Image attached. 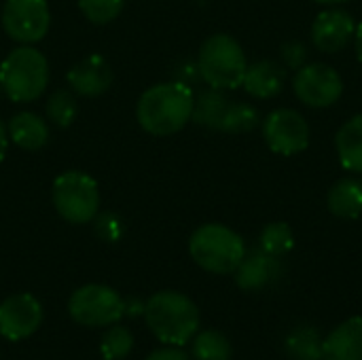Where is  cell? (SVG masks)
<instances>
[{"instance_id":"6da1fadb","label":"cell","mask_w":362,"mask_h":360,"mask_svg":"<svg viewBox=\"0 0 362 360\" xmlns=\"http://www.w3.org/2000/svg\"><path fill=\"white\" fill-rule=\"evenodd\" d=\"M193 102L195 95L187 83H159L140 95L136 117L146 134L172 136L191 121Z\"/></svg>"},{"instance_id":"7a4b0ae2","label":"cell","mask_w":362,"mask_h":360,"mask_svg":"<svg viewBox=\"0 0 362 360\" xmlns=\"http://www.w3.org/2000/svg\"><path fill=\"white\" fill-rule=\"evenodd\" d=\"M144 320L165 346H185L199 331V310L182 293L161 291L144 303Z\"/></svg>"},{"instance_id":"3957f363","label":"cell","mask_w":362,"mask_h":360,"mask_svg":"<svg viewBox=\"0 0 362 360\" xmlns=\"http://www.w3.org/2000/svg\"><path fill=\"white\" fill-rule=\"evenodd\" d=\"M49 85V62L32 45L13 49L0 64V89L11 102H34Z\"/></svg>"},{"instance_id":"277c9868","label":"cell","mask_w":362,"mask_h":360,"mask_svg":"<svg viewBox=\"0 0 362 360\" xmlns=\"http://www.w3.org/2000/svg\"><path fill=\"white\" fill-rule=\"evenodd\" d=\"M189 252L193 261L216 276H227L238 269L246 255L244 240L221 223H208L193 231L189 240Z\"/></svg>"},{"instance_id":"5b68a950","label":"cell","mask_w":362,"mask_h":360,"mask_svg":"<svg viewBox=\"0 0 362 360\" xmlns=\"http://www.w3.org/2000/svg\"><path fill=\"white\" fill-rule=\"evenodd\" d=\"M248 62L242 45L229 34H212L204 40L197 55V70L204 83L212 89L242 87Z\"/></svg>"},{"instance_id":"8992f818","label":"cell","mask_w":362,"mask_h":360,"mask_svg":"<svg viewBox=\"0 0 362 360\" xmlns=\"http://www.w3.org/2000/svg\"><path fill=\"white\" fill-rule=\"evenodd\" d=\"M51 199L57 214L70 225L91 223L100 212V189L98 182L78 170L64 172L55 178Z\"/></svg>"},{"instance_id":"52a82bcc","label":"cell","mask_w":362,"mask_h":360,"mask_svg":"<svg viewBox=\"0 0 362 360\" xmlns=\"http://www.w3.org/2000/svg\"><path fill=\"white\" fill-rule=\"evenodd\" d=\"M68 314L83 327H110L125 314L121 295L104 284H85L68 301Z\"/></svg>"},{"instance_id":"ba28073f","label":"cell","mask_w":362,"mask_h":360,"mask_svg":"<svg viewBox=\"0 0 362 360\" xmlns=\"http://www.w3.org/2000/svg\"><path fill=\"white\" fill-rule=\"evenodd\" d=\"M293 91L297 100L310 108H329L344 93V79L329 64H303L299 70H295Z\"/></svg>"},{"instance_id":"9c48e42d","label":"cell","mask_w":362,"mask_h":360,"mask_svg":"<svg viewBox=\"0 0 362 360\" xmlns=\"http://www.w3.org/2000/svg\"><path fill=\"white\" fill-rule=\"evenodd\" d=\"M2 28L21 45L42 40L51 28V11L47 0H6L2 6Z\"/></svg>"},{"instance_id":"30bf717a","label":"cell","mask_w":362,"mask_h":360,"mask_svg":"<svg viewBox=\"0 0 362 360\" xmlns=\"http://www.w3.org/2000/svg\"><path fill=\"white\" fill-rule=\"evenodd\" d=\"M263 138L274 153L291 157L310 146V125L295 108H278L265 117Z\"/></svg>"},{"instance_id":"8fae6325","label":"cell","mask_w":362,"mask_h":360,"mask_svg":"<svg viewBox=\"0 0 362 360\" xmlns=\"http://www.w3.org/2000/svg\"><path fill=\"white\" fill-rule=\"evenodd\" d=\"M42 323V306L28 293L13 295L0 303V335L8 342L30 337Z\"/></svg>"},{"instance_id":"7c38bea8","label":"cell","mask_w":362,"mask_h":360,"mask_svg":"<svg viewBox=\"0 0 362 360\" xmlns=\"http://www.w3.org/2000/svg\"><path fill=\"white\" fill-rule=\"evenodd\" d=\"M354 17L344 8H327L312 23V42L322 53H339L354 40Z\"/></svg>"},{"instance_id":"4fadbf2b","label":"cell","mask_w":362,"mask_h":360,"mask_svg":"<svg viewBox=\"0 0 362 360\" xmlns=\"http://www.w3.org/2000/svg\"><path fill=\"white\" fill-rule=\"evenodd\" d=\"M68 85L74 93L85 98H98L112 85V68L102 55H87L68 72Z\"/></svg>"},{"instance_id":"5bb4252c","label":"cell","mask_w":362,"mask_h":360,"mask_svg":"<svg viewBox=\"0 0 362 360\" xmlns=\"http://www.w3.org/2000/svg\"><path fill=\"white\" fill-rule=\"evenodd\" d=\"M233 274H235V282L242 291L255 293V291H263L265 286L274 284L282 276V263H280V259L269 257L259 248L255 252H246Z\"/></svg>"},{"instance_id":"9a60e30c","label":"cell","mask_w":362,"mask_h":360,"mask_svg":"<svg viewBox=\"0 0 362 360\" xmlns=\"http://www.w3.org/2000/svg\"><path fill=\"white\" fill-rule=\"evenodd\" d=\"M286 83V68L274 59H261L255 64H248L242 87L246 93L259 100H269L276 98Z\"/></svg>"},{"instance_id":"2e32d148","label":"cell","mask_w":362,"mask_h":360,"mask_svg":"<svg viewBox=\"0 0 362 360\" xmlns=\"http://www.w3.org/2000/svg\"><path fill=\"white\" fill-rule=\"evenodd\" d=\"M322 360H362L361 316L344 320L325 337Z\"/></svg>"},{"instance_id":"e0dca14e","label":"cell","mask_w":362,"mask_h":360,"mask_svg":"<svg viewBox=\"0 0 362 360\" xmlns=\"http://www.w3.org/2000/svg\"><path fill=\"white\" fill-rule=\"evenodd\" d=\"M327 208L333 216L344 221H356L362 214V180L346 176L337 180L327 195Z\"/></svg>"},{"instance_id":"ac0fdd59","label":"cell","mask_w":362,"mask_h":360,"mask_svg":"<svg viewBox=\"0 0 362 360\" xmlns=\"http://www.w3.org/2000/svg\"><path fill=\"white\" fill-rule=\"evenodd\" d=\"M8 138L23 151H38L49 142V123L34 112H17L8 121Z\"/></svg>"},{"instance_id":"d6986e66","label":"cell","mask_w":362,"mask_h":360,"mask_svg":"<svg viewBox=\"0 0 362 360\" xmlns=\"http://www.w3.org/2000/svg\"><path fill=\"white\" fill-rule=\"evenodd\" d=\"M335 149L341 166L348 172L362 176V112L348 119L337 136H335Z\"/></svg>"},{"instance_id":"ffe728a7","label":"cell","mask_w":362,"mask_h":360,"mask_svg":"<svg viewBox=\"0 0 362 360\" xmlns=\"http://www.w3.org/2000/svg\"><path fill=\"white\" fill-rule=\"evenodd\" d=\"M322 346L325 337L310 325L295 327L284 342L286 356L291 360H322Z\"/></svg>"},{"instance_id":"44dd1931","label":"cell","mask_w":362,"mask_h":360,"mask_svg":"<svg viewBox=\"0 0 362 360\" xmlns=\"http://www.w3.org/2000/svg\"><path fill=\"white\" fill-rule=\"evenodd\" d=\"M227 106H229L227 95L221 89H212L210 87V89L202 91L195 98L191 121H195L197 125L208 127V129H221V123H223Z\"/></svg>"},{"instance_id":"7402d4cb","label":"cell","mask_w":362,"mask_h":360,"mask_svg":"<svg viewBox=\"0 0 362 360\" xmlns=\"http://www.w3.org/2000/svg\"><path fill=\"white\" fill-rule=\"evenodd\" d=\"M193 359L195 360H231L233 356V348L231 342L214 329L208 331H197L193 337V346H191Z\"/></svg>"},{"instance_id":"603a6c76","label":"cell","mask_w":362,"mask_h":360,"mask_svg":"<svg viewBox=\"0 0 362 360\" xmlns=\"http://www.w3.org/2000/svg\"><path fill=\"white\" fill-rule=\"evenodd\" d=\"M259 248L276 259L286 257L295 248V233L288 223H269L259 238Z\"/></svg>"},{"instance_id":"cb8c5ba5","label":"cell","mask_w":362,"mask_h":360,"mask_svg":"<svg viewBox=\"0 0 362 360\" xmlns=\"http://www.w3.org/2000/svg\"><path fill=\"white\" fill-rule=\"evenodd\" d=\"M47 119L57 127H68L78 115V104L72 89H57L49 95L45 104Z\"/></svg>"},{"instance_id":"d4e9b609","label":"cell","mask_w":362,"mask_h":360,"mask_svg":"<svg viewBox=\"0 0 362 360\" xmlns=\"http://www.w3.org/2000/svg\"><path fill=\"white\" fill-rule=\"evenodd\" d=\"M261 123V115L252 104L246 102H229L223 123H221V132H229V134H244L255 129Z\"/></svg>"},{"instance_id":"484cf974","label":"cell","mask_w":362,"mask_h":360,"mask_svg":"<svg viewBox=\"0 0 362 360\" xmlns=\"http://www.w3.org/2000/svg\"><path fill=\"white\" fill-rule=\"evenodd\" d=\"M134 348V335L125 327H112L104 333L100 350L106 360H123Z\"/></svg>"},{"instance_id":"4316f807","label":"cell","mask_w":362,"mask_h":360,"mask_svg":"<svg viewBox=\"0 0 362 360\" xmlns=\"http://www.w3.org/2000/svg\"><path fill=\"white\" fill-rule=\"evenodd\" d=\"M125 0H78V8L81 13L98 25L110 23L112 19L119 17V13L123 11Z\"/></svg>"},{"instance_id":"83f0119b","label":"cell","mask_w":362,"mask_h":360,"mask_svg":"<svg viewBox=\"0 0 362 360\" xmlns=\"http://www.w3.org/2000/svg\"><path fill=\"white\" fill-rule=\"evenodd\" d=\"M280 55H282V62H284L286 68L299 70L308 59V49H305V45L301 40H288V42L282 45Z\"/></svg>"},{"instance_id":"f1b7e54d","label":"cell","mask_w":362,"mask_h":360,"mask_svg":"<svg viewBox=\"0 0 362 360\" xmlns=\"http://www.w3.org/2000/svg\"><path fill=\"white\" fill-rule=\"evenodd\" d=\"M98 231H100L102 238L112 242V240H117L121 236V221L115 214H102L98 219Z\"/></svg>"},{"instance_id":"f546056e","label":"cell","mask_w":362,"mask_h":360,"mask_svg":"<svg viewBox=\"0 0 362 360\" xmlns=\"http://www.w3.org/2000/svg\"><path fill=\"white\" fill-rule=\"evenodd\" d=\"M144 360H191L189 354L182 350V346H165L155 352H151Z\"/></svg>"},{"instance_id":"4dcf8cb0","label":"cell","mask_w":362,"mask_h":360,"mask_svg":"<svg viewBox=\"0 0 362 360\" xmlns=\"http://www.w3.org/2000/svg\"><path fill=\"white\" fill-rule=\"evenodd\" d=\"M354 49H356V57L362 64V23L356 25V32H354Z\"/></svg>"},{"instance_id":"1f68e13d","label":"cell","mask_w":362,"mask_h":360,"mask_svg":"<svg viewBox=\"0 0 362 360\" xmlns=\"http://www.w3.org/2000/svg\"><path fill=\"white\" fill-rule=\"evenodd\" d=\"M6 146H8V136H6V129H4V125H2V121H0V161H2L4 155H6Z\"/></svg>"},{"instance_id":"d6a6232c","label":"cell","mask_w":362,"mask_h":360,"mask_svg":"<svg viewBox=\"0 0 362 360\" xmlns=\"http://www.w3.org/2000/svg\"><path fill=\"white\" fill-rule=\"evenodd\" d=\"M318 4H325V6H337V4H344V2H350V0H314Z\"/></svg>"}]
</instances>
